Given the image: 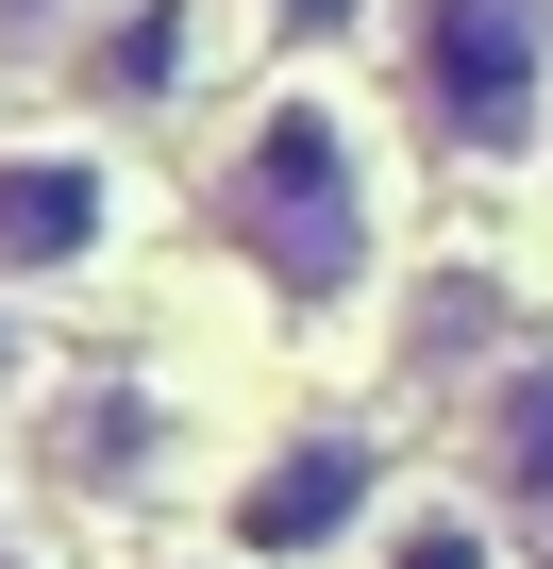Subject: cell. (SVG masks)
Listing matches in <instances>:
<instances>
[{
    "mask_svg": "<svg viewBox=\"0 0 553 569\" xmlns=\"http://www.w3.org/2000/svg\"><path fill=\"white\" fill-rule=\"evenodd\" d=\"M0 386H18V319H0Z\"/></svg>",
    "mask_w": 553,
    "mask_h": 569,
    "instance_id": "cell-11",
    "label": "cell"
},
{
    "mask_svg": "<svg viewBox=\"0 0 553 569\" xmlns=\"http://www.w3.org/2000/svg\"><path fill=\"white\" fill-rule=\"evenodd\" d=\"M369 569H503V519L486 502H419V519H386Z\"/></svg>",
    "mask_w": 553,
    "mask_h": 569,
    "instance_id": "cell-9",
    "label": "cell"
},
{
    "mask_svg": "<svg viewBox=\"0 0 553 569\" xmlns=\"http://www.w3.org/2000/svg\"><path fill=\"white\" fill-rule=\"evenodd\" d=\"M101 234H118V168L101 151H0V268H101Z\"/></svg>",
    "mask_w": 553,
    "mask_h": 569,
    "instance_id": "cell-5",
    "label": "cell"
},
{
    "mask_svg": "<svg viewBox=\"0 0 553 569\" xmlns=\"http://www.w3.org/2000/svg\"><path fill=\"white\" fill-rule=\"evenodd\" d=\"M201 218H218V251H251L286 284V302H353L369 284V151H353V118L336 101H268L218 151Z\"/></svg>",
    "mask_w": 553,
    "mask_h": 569,
    "instance_id": "cell-1",
    "label": "cell"
},
{
    "mask_svg": "<svg viewBox=\"0 0 553 569\" xmlns=\"http://www.w3.org/2000/svg\"><path fill=\"white\" fill-rule=\"evenodd\" d=\"M51 18H68V0H51ZM18 34H34V0H0V51H18Z\"/></svg>",
    "mask_w": 553,
    "mask_h": 569,
    "instance_id": "cell-10",
    "label": "cell"
},
{
    "mask_svg": "<svg viewBox=\"0 0 553 569\" xmlns=\"http://www.w3.org/2000/svg\"><path fill=\"white\" fill-rule=\"evenodd\" d=\"M453 469H470L486 519L553 536V352H503V369L453 402Z\"/></svg>",
    "mask_w": 553,
    "mask_h": 569,
    "instance_id": "cell-4",
    "label": "cell"
},
{
    "mask_svg": "<svg viewBox=\"0 0 553 569\" xmlns=\"http://www.w3.org/2000/svg\"><path fill=\"white\" fill-rule=\"evenodd\" d=\"M0 569H34V552H18V536H0Z\"/></svg>",
    "mask_w": 553,
    "mask_h": 569,
    "instance_id": "cell-12",
    "label": "cell"
},
{
    "mask_svg": "<svg viewBox=\"0 0 553 569\" xmlns=\"http://www.w3.org/2000/svg\"><path fill=\"white\" fill-rule=\"evenodd\" d=\"M386 34H403V101H419L436 151H470V168L536 151V118H553V0H403Z\"/></svg>",
    "mask_w": 553,
    "mask_h": 569,
    "instance_id": "cell-2",
    "label": "cell"
},
{
    "mask_svg": "<svg viewBox=\"0 0 553 569\" xmlns=\"http://www.w3.org/2000/svg\"><path fill=\"white\" fill-rule=\"evenodd\" d=\"M201 68H218V18H201V0H135V18L101 34V101H168Z\"/></svg>",
    "mask_w": 553,
    "mask_h": 569,
    "instance_id": "cell-7",
    "label": "cell"
},
{
    "mask_svg": "<svg viewBox=\"0 0 553 569\" xmlns=\"http://www.w3.org/2000/svg\"><path fill=\"white\" fill-rule=\"evenodd\" d=\"M34 469H51V486H85V502H118V486H151V469H168V402H151V386H51Z\"/></svg>",
    "mask_w": 553,
    "mask_h": 569,
    "instance_id": "cell-6",
    "label": "cell"
},
{
    "mask_svg": "<svg viewBox=\"0 0 553 569\" xmlns=\"http://www.w3.org/2000/svg\"><path fill=\"white\" fill-rule=\"evenodd\" d=\"M369 502H386V452H369V436H286V452L235 486V552H251V569L336 552V536H369Z\"/></svg>",
    "mask_w": 553,
    "mask_h": 569,
    "instance_id": "cell-3",
    "label": "cell"
},
{
    "mask_svg": "<svg viewBox=\"0 0 553 569\" xmlns=\"http://www.w3.org/2000/svg\"><path fill=\"white\" fill-rule=\"evenodd\" d=\"M486 336H503V284H486V268H436L419 302H403V369H419V386H436V369H470ZM486 369H503V352H486Z\"/></svg>",
    "mask_w": 553,
    "mask_h": 569,
    "instance_id": "cell-8",
    "label": "cell"
}]
</instances>
